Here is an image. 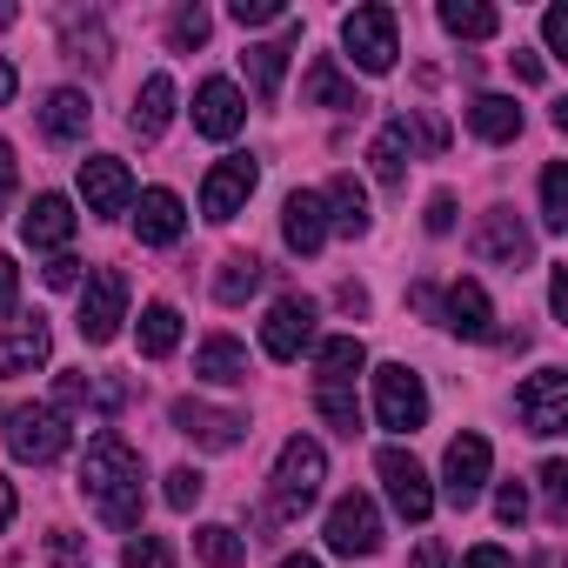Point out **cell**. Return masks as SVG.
<instances>
[{
  "label": "cell",
  "instance_id": "obj_1",
  "mask_svg": "<svg viewBox=\"0 0 568 568\" xmlns=\"http://www.w3.org/2000/svg\"><path fill=\"white\" fill-rule=\"evenodd\" d=\"M148 475H141V455L114 435V428H101L94 442H88V455H81V495L94 501V515L108 521V528H141V508H148V488H141Z\"/></svg>",
  "mask_w": 568,
  "mask_h": 568
},
{
  "label": "cell",
  "instance_id": "obj_2",
  "mask_svg": "<svg viewBox=\"0 0 568 568\" xmlns=\"http://www.w3.org/2000/svg\"><path fill=\"white\" fill-rule=\"evenodd\" d=\"M322 481H328V448L295 435V442H281L274 455V488H267V515L274 521H302L315 501H322Z\"/></svg>",
  "mask_w": 568,
  "mask_h": 568
},
{
  "label": "cell",
  "instance_id": "obj_3",
  "mask_svg": "<svg viewBox=\"0 0 568 568\" xmlns=\"http://www.w3.org/2000/svg\"><path fill=\"white\" fill-rule=\"evenodd\" d=\"M0 435H8V455L14 462H34V468L61 462L68 442H74V428H68V415L54 402H14L8 415H0Z\"/></svg>",
  "mask_w": 568,
  "mask_h": 568
},
{
  "label": "cell",
  "instance_id": "obj_4",
  "mask_svg": "<svg viewBox=\"0 0 568 568\" xmlns=\"http://www.w3.org/2000/svg\"><path fill=\"white\" fill-rule=\"evenodd\" d=\"M81 342L88 348H108L114 335H121V322H128V274L121 267H94L88 274V288H81Z\"/></svg>",
  "mask_w": 568,
  "mask_h": 568
},
{
  "label": "cell",
  "instance_id": "obj_5",
  "mask_svg": "<svg viewBox=\"0 0 568 568\" xmlns=\"http://www.w3.org/2000/svg\"><path fill=\"white\" fill-rule=\"evenodd\" d=\"M342 48L362 74H388L395 54H402V28H395V8H355L342 21Z\"/></svg>",
  "mask_w": 568,
  "mask_h": 568
},
{
  "label": "cell",
  "instance_id": "obj_6",
  "mask_svg": "<svg viewBox=\"0 0 568 568\" xmlns=\"http://www.w3.org/2000/svg\"><path fill=\"white\" fill-rule=\"evenodd\" d=\"M375 422L395 428V435H415V428L428 422V388H422V375H415L408 362L375 368Z\"/></svg>",
  "mask_w": 568,
  "mask_h": 568
},
{
  "label": "cell",
  "instance_id": "obj_7",
  "mask_svg": "<svg viewBox=\"0 0 568 568\" xmlns=\"http://www.w3.org/2000/svg\"><path fill=\"white\" fill-rule=\"evenodd\" d=\"M515 415H521L528 435L555 442V435L568 428V375H561V368H535V375L515 388Z\"/></svg>",
  "mask_w": 568,
  "mask_h": 568
},
{
  "label": "cell",
  "instance_id": "obj_8",
  "mask_svg": "<svg viewBox=\"0 0 568 568\" xmlns=\"http://www.w3.org/2000/svg\"><path fill=\"white\" fill-rule=\"evenodd\" d=\"M375 475H382V488H388V501H395L402 521H428L435 515V481H428V468L408 448H382L375 455Z\"/></svg>",
  "mask_w": 568,
  "mask_h": 568
},
{
  "label": "cell",
  "instance_id": "obj_9",
  "mask_svg": "<svg viewBox=\"0 0 568 568\" xmlns=\"http://www.w3.org/2000/svg\"><path fill=\"white\" fill-rule=\"evenodd\" d=\"M254 187H261V161H254V154H221V161L207 168V181H201V214H207V221H234Z\"/></svg>",
  "mask_w": 568,
  "mask_h": 568
},
{
  "label": "cell",
  "instance_id": "obj_10",
  "mask_svg": "<svg viewBox=\"0 0 568 568\" xmlns=\"http://www.w3.org/2000/svg\"><path fill=\"white\" fill-rule=\"evenodd\" d=\"M488 468H495L488 442H481V435H455L448 455H442V501H448V508H475L481 488H488Z\"/></svg>",
  "mask_w": 568,
  "mask_h": 568
},
{
  "label": "cell",
  "instance_id": "obj_11",
  "mask_svg": "<svg viewBox=\"0 0 568 568\" xmlns=\"http://www.w3.org/2000/svg\"><path fill=\"white\" fill-rule=\"evenodd\" d=\"M261 348H267V362H302V348H315V302L281 295L261 322Z\"/></svg>",
  "mask_w": 568,
  "mask_h": 568
},
{
  "label": "cell",
  "instance_id": "obj_12",
  "mask_svg": "<svg viewBox=\"0 0 568 568\" xmlns=\"http://www.w3.org/2000/svg\"><path fill=\"white\" fill-rule=\"evenodd\" d=\"M174 428H181L194 448H214V455H227V448H241V442H247V415L214 408V402H194V395H181V402H174Z\"/></svg>",
  "mask_w": 568,
  "mask_h": 568
},
{
  "label": "cell",
  "instance_id": "obj_13",
  "mask_svg": "<svg viewBox=\"0 0 568 568\" xmlns=\"http://www.w3.org/2000/svg\"><path fill=\"white\" fill-rule=\"evenodd\" d=\"M328 548L335 555H375L382 548V508L368 501V495H342L335 508H328Z\"/></svg>",
  "mask_w": 568,
  "mask_h": 568
},
{
  "label": "cell",
  "instance_id": "obj_14",
  "mask_svg": "<svg viewBox=\"0 0 568 568\" xmlns=\"http://www.w3.org/2000/svg\"><path fill=\"white\" fill-rule=\"evenodd\" d=\"M48 355H54V328L41 315H14L8 328H0V382L48 368Z\"/></svg>",
  "mask_w": 568,
  "mask_h": 568
},
{
  "label": "cell",
  "instance_id": "obj_15",
  "mask_svg": "<svg viewBox=\"0 0 568 568\" xmlns=\"http://www.w3.org/2000/svg\"><path fill=\"white\" fill-rule=\"evenodd\" d=\"M241 121H247V94H241L234 81L214 74V81L194 88V134H207V141H234Z\"/></svg>",
  "mask_w": 568,
  "mask_h": 568
},
{
  "label": "cell",
  "instance_id": "obj_16",
  "mask_svg": "<svg viewBox=\"0 0 568 568\" xmlns=\"http://www.w3.org/2000/svg\"><path fill=\"white\" fill-rule=\"evenodd\" d=\"M81 201H88V214H128V207H134V174H128V161L88 154V161H81Z\"/></svg>",
  "mask_w": 568,
  "mask_h": 568
},
{
  "label": "cell",
  "instance_id": "obj_17",
  "mask_svg": "<svg viewBox=\"0 0 568 568\" xmlns=\"http://www.w3.org/2000/svg\"><path fill=\"white\" fill-rule=\"evenodd\" d=\"M475 254H481V261H501V267H528L535 234H528V221H521L515 207H488L481 227H475Z\"/></svg>",
  "mask_w": 568,
  "mask_h": 568
},
{
  "label": "cell",
  "instance_id": "obj_18",
  "mask_svg": "<svg viewBox=\"0 0 568 568\" xmlns=\"http://www.w3.org/2000/svg\"><path fill=\"white\" fill-rule=\"evenodd\" d=\"M181 227H187V207H181L174 187H148V194L134 201V241H141V247H174Z\"/></svg>",
  "mask_w": 568,
  "mask_h": 568
},
{
  "label": "cell",
  "instance_id": "obj_19",
  "mask_svg": "<svg viewBox=\"0 0 568 568\" xmlns=\"http://www.w3.org/2000/svg\"><path fill=\"white\" fill-rule=\"evenodd\" d=\"M74 201L68 194H34V207L21 214V241L28 247H41V254H61L68 241H74Z\"/></svg>",
  "mask_w": 568,
  "mask_h": 568
},
{
  "label": "cell",
  "instance_id": "obj_20",
  "mask_svg": "<svg viewBox=\"0 0 568 568\" xmlns=\"http://www.w3.org/2000/svg\"><path fill=\"white\" fill-rule=\"evenodd\" d=\"M442 315H448V328L462 342H495V302H488L481 281H455L448 302H442Z\"/></svg>",
  "mask_w": 568,
  "mask_h": 568
},
{
  "label": "cell",
  "instance_id": "obj_21",
  "mask_svg": "<svg viewBox=\"0 0 568 568\" xmlns=\"http://www.w3.org/2000/svg\"><path fill=\"white\" fill-rule=\"evenodd\" d=\"M281 234H288V247H295V254H322V241H328V214H322V194L295 187L288 201H281Z\"/></svg>",
  "mask_w": 568,
  "mask_h": 568
},
{
  "label": "cell",
  "instance_id": "obj_22",
  "mask_svg": "<svg viewBox=\"0 0 568 568\" xmlns=\"http://www.w3.org/2000/svg\"><path fill=\"white\" fill-rule=\"evenodd\" d=\"M41 128H48V141H61V148L88 141V128H94L88 94H81V88H54V94L41 101Z\"/></svg>",
  "mask_w": 568,
  "mask_h": 568
},
{
  "label": "cell",
  "instance_id": "obj_23",
  "mask_svg": "<svg viewBox=\"0 0 568 568\" xmlns=\"http://www.w3.org/2000/svg\"><path fill=\"white\" fill-rule=\"evenodd\" d=\"M322 214H328V234H368V187L355 174H335L328 194H322Z\"/></svg>",
  "mask_w": 568,
  "mask_h": 568
},
{
  "label": "cell",
  "instance_id": "obj_24",
  "mask_svg": "<svg viewBox=\"0 0 568 568\" xmlns=\"http://www.w3.org/2000/svg\"><path fill=\"white\" fill-rule=\"evenodd\" d=\"M194 375L214 382V388H234V382H247V348H241L234 335H207V342L194 348Z\"/></svg>",
  "mask_w": 568,
  "mask_h": 568
},
{
  "label": "cell",
  "instance_id": "obj_25",
  "mask_svg": "<svg viewBox=\"0 0 568 568\" xmlns=\"http://www.w3.org/2000/svg\"><path fill=\"white\" fill-rule=\"evenodd\" d=\"M128 121H134L141 141H161L168 121H174V81H168V74H148L141 94H134V114H128Z\"/></svg>",
  "mask_w": 568,
  "mask_h": 568
},
{
  "label": "cell",
  "instance_id": "obj_26",
  "mask_svg": "<svg viewBox=\"0 0 568 568\" xmlns=\"http://www.w3.org/2000/svg\"><path fill=\"white\" fill-rule=\"evenodd\" d=\"M368 161H375V181H408V161H415V134H408V121L395 114L382 134H375V148H368Z\"/></svg>",
  "mask_w": 568,
  "mask_h": 568
},
{
  "label": "cell",
  "instance_id": "obj_27",
  "mask_svg": "<svg viewBox=\"0 0 568 568\" xmlns=\"http://www.w3.org/2000/svg\"><path fill=\"white\" fill-rule=\"evenodd\" d=\"M288 41H261V48H247L241 54V74H247V88L261 94V101H274L281 94V74H288Z\"/></svg>",
  "mask_w": 568,
  "mask_h": 568
},
{
  "label": "cell",
  "instance_id": "obj_28",
  "mask_svg": "<svg viewBox=\"0 0 568 568\" xmlns=\"http://www.w3.org/2000/svg\"><path fill=\"white\" fill-rule=\"evenodd\" d=\"M302 101H308V108H362L355 81H348V74H342V68H335L328 54H322V61L308 68V81H302Z\"/></svg>",
  "mask_w": 568,
  "mask_h": 568
},
{
  "label": "cell",
  "instance_id": "obj_29",
  "mask_svg": "<svg viewBox=\"0 0 568 568\" xmlns=\"http://www.w3.org/2000/svg\"><path fill=\"white\" fill-rule=\"evenodd\" d=\"M468 128L481 134V141H515L521 134V108L508 101V94H475V108H468Z\"/></svg>",
  "mask_w": 568,
  "mask_h": 568
},
{
  "label": "cell",
  "instance_id": "obj_30",
  "mask_svg": "<svg viewBox=\"0 0 568 568\" xmlns=\"http://www.w3.org/2000/svg\"><path fill=\"white\" fill-rule=\"evenodd\" d=\"M368 368V348L355 342V335H328V342H315V382H355Z\"/></svg>",
  "mask_w": 568,
  "mask_h": 568
},
{
  "label": "cell",
  "instance_id": "obj_31",
  "mask_svg": "<svg viewBox=\"0 0 568 568\" xmlns=\"http://www.w3.org/2000/svg\"><path fill=\"white\" fill-rule=\"evenodd\" d=\"M134 335H141V355H148V362L174 355V348H181V308H168V302H148Z\"/></svg>",
  "mask_w": 568,
  "mask_h": 568
},
{
  "label": "cell",
  "instance_id": "obj_32",
  "mask_svg": "<svg viewBox=\"0 0 568 568\" xmlns=\"http://www.w3.org/2000/svg\"><path fill=\"white\" fill-rule=\"evenodd\" d=\"M254 288H261V261H254V254H227L221 274H214V302H221V308H241Z\"/></svg>",
  "mask_w": 568,
  "mask_h": 568
},
{
  "label": "cell",
  "instance_id": "obj_33",
  "mask_svg": "<svg viewBox=\"0 0 568 568\" xmlns=\"http://www.w3.org/2000/svg\"><path fill=\"white\" fill-rule=\"evenodd\" d=\"M442 28H448L455 41H488V34L501 28V14L481 8V0H442Z\"/></svg>",
  "mask_w": 568,
  "mask_h": 568
},
{
  "label": "cell",
  "instance_id": "obj_34",
  "mask_svg": "<svg viewBox=\"0 0 568 568\" xmlns=\"http://www.w3.org/2000/svg\"><path fill=\"white\" fill-rule=\"evenodd\" d=\"M315 408L335 435H355L362 428V402H355V382H315Z\"/></svg>",
  "mask_w": 568,
  "mask_h": 568
},
{
  "label": "cell",
  "instance_id": "obj_35",
  "mask_svg": "<svg viewBox=\"0 0 568 568\" xmlns=\"http://www.w3.org/2000/svg\"><path fill=\"white\" fill-rule=\"evenodd\" d=\"M61 34H68V54L74 61H88V68H108V28H101V14H68L61 21Z\"/></svg>",
  "mask_w": 568,
  "mask_h": 568
},
{
  "label": "cell",
  "instance_id": "obj_36",
  "mask_svg": "<svg viewBox=\"0 0 568 568\" xmlns=\"http://www.w3.org/2000/svg\"><path fill=\"white\" fill-rule=\"evenodd\" d=\"M194 548H201V561H207V568H241V561H247V541H241L227 521L194 528Z\"/></svg>",
  "mask_w": 568,
  "mask_h": 568
},
{
  "label": "cell",
  "instance_id": "obj_37",
  "mask_svg": "<svg viewBox=\"0 0 568 568\" xmlns=\"http://www.w3.org/2000/svg\"><path fill=\"white\" fill-rule=\"evenodd\" d=\"M541 227L548 234H568V161H548L541 168Z\"/></svg>",
  "mask_w": 568,
  "mask_h": 568
},
{
  "label": "cell",
  "instance_id": "obj_38",
  "mask_svg": "<svg viewBox=\"0 0 568 568\" xmlns=\"http://www.w3.org/2000/svg\"><path fill=\"white\" fill-rule=\"evenodd\" d=\"M207 28H214L207 8H201V0H187V8H174V21H168V41H174L181 54H194V48L207 41Z\"/></svg>",
  "mask_w": 568,
  "mask_h": 568
},
{
  "label": "cell",
  "instance_id": "obj_39",
  "mask_svg": "<svg viewBox=\"0 0 568 568\" xmlns=\"http://www.w3.org/2000/svg\"><path fill=\"white\" fill-rule=\"evenodd\" d=\"M121 568H174V541H161V535H134V541L121 548Z\"/></svg>",
  "mask_w": 568,
  "mask_h": 568
},
{
  "label": "cell",
  "instance_id": "obj_40",
  "mask_svg": "<svg viewBox=\"0 0 568 568\" xmlns=\"http://www.w3.org/2000/svg\"><path fill=\"white\" fill-rule=\"evenodd\" d=\"M201 488H207V481H201V468H174V475H168V488H161V501H168L174 515H187V508L201 501Z\"/></svg>",
  "mask_w": 568,
  "mask_h": 568
},
{
  "label": "cell",
  "instance_id": "obj_41",
  "mask_svg": "<svg viewBox=\"0 0 568 568\" xmlns=\"http://www.w3.org/2000/svg\"><path fill=\"white\" fill-rule=\"evenodd\" d=\"M495 515H501V528H521L528 521V488L521 481H501L495 488Z\"/></svg>",
  "mask_w": 568,
  "mask_h": 568
},
{
  "label": "cell",
  "instance_id": "obj_42",
  "mask_svg": "<svg viewBox=\"0 0 568 568\" xmlns=\"http://www.w3.org/2000/svg\"><path fill=\"white\" fill-rule=\"evenodd\" d=\"M541 488H548V515L568 521V468L561 462H541Z\"/></svg>",
  "mask_w": 568,
  "mask_h": 568
},
{
  "label": "cell",
  "instance_id": "obj_43",
  "mask_svg": "<svg viewBox=\"0 0 568 568\" xmlns=\"http://www.w3.org/2000/svg\"><path fill=\"white\" fill-rule=\"evenodd\" d=\"M48 561H54V568H81V561H88V535H68V528H61V535L48 541Z\"/></svg>",
  "mask_w": 568,
  "mask_h": 568
},
{
  "label": "cell",
  "instance_id": "obj_44",
  "mask_svg": "<svg viewBox=\"0 0 568 568\" xmlns=\"http://www.w3.org/2000/svg\"><path fill=\"white\" fill-rule=\"evenodd\" d=\"M241 28H261V21H281V14H288V8H281V0H234V8H227Z\"/></svg>",
  "mask_w": 568,
  "mask_h": 568
},
{
  "label": "cell",
  "instance_id": "obj_45",
  "mask_svg": "<svg viewBox=\"0 0 568 568\" xmlns=\"http://www.w3.org/2000/svg\"><path fill=\"white\" fill-rule=\"evenodd\" d=\"M541 34H548V54L568 61V8H548V14H541Z\"/></svg>",
  "mask_w": 568,
  "mask_h": 568
},
{
  "label": "cell",
  "instance_id": "obj_46",
  "mask_svg": "<svg viewBox=\"0 0 568 568\" xmlns=\"http://www.w3.org/2000/svg\"><path fill=\"white\" fill-rule=\"evenodd\" d=\"M41 274H48V288H74V281H81V261H74V254H48Z\"/></svg>",
  "mask_w": 568,
  "mask_h": 568
},
{
  "label": "cell",
  "instance_id": "obj_47",
  "mask_svg": "<svg viewBox=\"0 0 568 568\" xmlns=\"http://www.w3.org/2000/svg\"><path fill=\"white\" fill-rule=\"evenodd\" d=\"M14 302H21V267L0 254V315H14Z\"/></svg>",
  "mask_w": 568,
  "mask_h": 568
},
{
  "label": "cell",
  "instance_id": "obj_48",
  "mask_svg": "<svg viewBox=\"0 0 568 568\" xmlns=\"http://www.w3.org/2000/svg\"><path fill=\"white\" fill-rule=\"evenodd\" d=\"M462 568H515V555H508V548H495V541H481V548H468V555H462Z\"/></svg>",
  "mask_w": 568,
  "mask_h": 568
},
{
  "label": "cell",
  "instance_id": "obj_49",
  "mask_svg": "<svg viewBox=\"0 0 568 568\" xmlns=\"http://www.w3.org/2000/svg\"><path fill=\"white\" fill-rule=\"evenodd\" d=\"M548 308H555V322H568V261L548 267Z\"/></svg>",
  "mask_w": 568,
  "mask_h": 568
},
{
  "label": "cell",
  "instance_id": "obj_50",
  "mask_svg": "<svg viewBox=\"0 0 568 568\" xmlns=\"http://www.w3.org/2000/svg\"><path fill=\"white\" fill-rule=\"evenodd\" d=\"M455 227V194H435L428 201V234H448Z\"/></svg>",
  "mask_w": 568,
  "mask_h": 568
},
{
  "label": "cell",
  "instance_id": "obj_51",
  "mask_svg": "<svg viewBox=\"0 0 568 568\" xmlns=\"http://www.w3.org/2000/svg\"><path fill=\"white\" fill-rule=\"evenodd\" d=\"M8 201H14V148L0 141V207H8Z\"/></svg>",
  "mask_w": 568,
  "mask_h": 568
},
{
  "label": "cell",
  "instance_id": "obj_52",
  "mask_svg": "<svg viewBox=\"0 0 568 568\" xmlns=\"http://www.w3.org/2000/svg\"><path fill=\"white\" fill-rule=\"evenodd\" d=\"M14 508H21V501H14V481H8V475H0V528H8V521H14Z\"/></svg>",
  "mask_w": 568,
  "mask_h": 568
},
{
  "label": "cell",
  "instance_id": "obj_53",
  "mask_svg": "<svg viewBox=\"0 0 568 568\" xmlns=\"http://www.w3.org/2000/svg\"><path fill=\"white\" fill-rule=\"evenodd\" d=\"M14 88H21V74H14V61H0V108L14 101Z\"/></svg>",
  "mask_w": 568,
  "mask_h": 568
},
{
  "label": "cell",
  "instance_id": "obj_54",
  "mask_svg": "<svg viewBox=\"0 0 568 568\" xmlns=\"http://www.w3.org/2000/svg\"><path fill=\"white\" fill-rule=\"evenodd\" d=\"M415 568H448V555H442V541H422V555H415Z\"/></svg>",
  "mask_w": 568,
  "mask_h": 568
},
{
  "label": "cell",
  "instance_id": "obj_55",
  "mask_svg": "<svg viewBox=\"0 0 568 568\" xmlns=\"http://www.w3.org/2000/svg\"><path fill=\"white\" fill-rule=\"evenodd\" d=\"M515 74L521 81H541V54H515Z\"/></svg>",
  "mask_w": 568,
  "mask_h": 568
},
{
  "label": "cell",
  "instance_id": "obj_56",
  "mask_svg": "<svg viewBox=\"0 0 568 568\" xmlns=\"http://www.w3.org/2000/svg\"><path fill=\"white\" fill-rule=\"evenodd\" d=\"M281 568H322L315 555H288V561H281Z\"/></svg>",
  "mask_w": 568,
  "mask_h": 568
},
{
  "label": "cell",
  "instance_id": "obj_57",
  "mask_svg": "<svg viewBox=\"0 0 568 568\" xmlns=\"http://www.w3.org/2000/svg\"><path fill=\"white\" fill-rule=\"evenodd\" d=\"M21 21V8H8V0H0V28H14Z\"/></svg>",
  "mask_w": 568,
  "mask_h": 568
}]
</instances>
